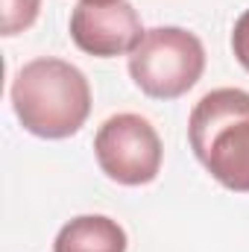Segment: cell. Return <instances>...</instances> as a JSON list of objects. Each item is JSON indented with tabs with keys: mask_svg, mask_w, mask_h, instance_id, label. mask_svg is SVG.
<instances>
[{
	"mask_svg": "<svg viewBox=\"0 0 249 252\" xmlns=\"http://www.w3.org/2000/svg\"><path fill=\"white\" fill-rule=\"evenodd\" d=\"M187 138L199 164L235 193H249V94L214 88L190 112Z\"/></svg>",
	"mask_w": 249,
	"mask_h": 252,
	"instance_id": "2",
	"label": "cell"
},
{
	"mask_svg": "<svg viewBox=\"0 0 249 252\" xmlns=\"http://www.w3.org/2000/svg\"><path fill=\"white\" fill-rule=\"evenodd\" d=\"M12 109L21 126L38 138H70L91 115V85L64 59H32L12 79Z\"/></svg>",
	"mask_w": 249,
	"mask_h": 252,
	"instance_id": "1",
	"label": "cell"
},
{
	"mask_svg": "<svg viewBox=\"0 0 249 252\" xmlns=\"http://www.w3.org/2000/svg\"><path fill=\"white\" fill-rule=\"evenodd\" d=\"M205 70L202 41L182 27L147 30L129 53L132 82L153 100H176L187 94Z\"/></svg>",
	"mask_w": 249,
	"mask_h": 252,
	"instance_id": "3",
	"label": "cell"
},
{
	"mask_svg": "<svg viewBox=\"0 0 249 252\" xmlns=\"http://www.w3.org/2000/svg\"><path fill=\"white\" fill-rule=\"evenodd\" d=\"M94 156L100 170L118 185H150L161 170V138L141 115H112L94 135Z\"/></svg>",
	"mask_w": 249,
	"mask_h": 252,
	"instance_id": "4",
	"label": "cell"
},
{
	"mask_svg": "<svg viewBox=\"0 0 249 252\" xmlns=\"http://www.w3.org/2000/svg\"><path fill=\"white\" fill-rule=\"evenodd\" d=\"M232 50L235 59L249 70V9L235 21V32H232Z\"/></svg>",
	"mask_w": 249,
	"mask_h": 252,
	"instance_id": "8",
	"label": "cell"
},
{
	"mask_svg": "<svg viewBox=\"0 0 249 252\" xmlns=\"http://www.w3.org/2000/svg\"><path fill=\"white\" fill-rule=\"evenodd\" d=\"M144 32L147 30L129 0H79L70 12L73 44L97 59L132 53Z\"/></svg>",
	"mask_w": 249,
	"mask_h": 252,
	"instance_id": "5",
	"label": "cell"
},
{
	"mask_svg": "<svg viewBox=\"0 0 249 252\" xmlns=\"http://www.w3.org/2000/svg\"><path fill=\"white\" fill-rule=\"evenodd\" d=\"M124 226L106 214H82L64 223L53 252H126Z\"/></svg>",
	"mask_w": 249,
	"mask_h": 252,
	"instance_id": "6",
	"label": "cell"
},
{
	"mask_svg": "<svg viewBox=\"0 0 249 252\" xmlns=\"http://www.w3.org/2000/svg\"><path fill=\"white\" fill-rule=\"evenodd\" d=\"M41 0H3V35H18L30 30L38 18Z\"/></svg>",
	"mask_w": 249,
	"mask_h": 252,
	"instance_id": "7",
	"label": "cell"
}]
</instances>
